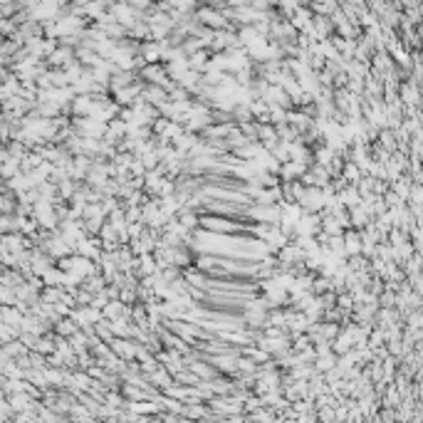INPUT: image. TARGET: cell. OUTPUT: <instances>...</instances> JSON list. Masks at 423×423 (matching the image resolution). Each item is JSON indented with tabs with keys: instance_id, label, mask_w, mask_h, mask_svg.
<instances>
[{
	"instance_id": "obj_1",
	"label": "cell",
	"mask_w": 423,
	"mask_h": 423,
	"mask_svg": "<svg viewBox=\"0 0 423 423\" xmlns=\"http://www.w3.org/2000/svg\"><path fill=\"white\" fill-rule=\"evenodd\" d=\"M112 344H114V352L119 354V356H134V354H137V347H134L132 342H122V339H114Z\"/></svg>"
}]
</instances>
